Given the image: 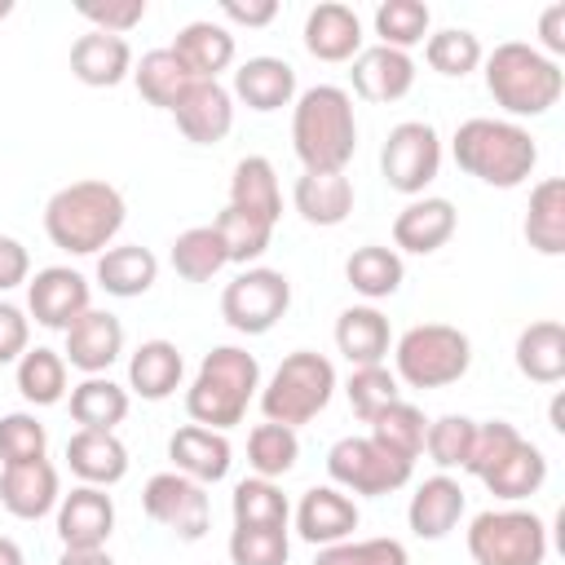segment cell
Listing matches in <instances>:
<instances>
[{
    "mask_svg": "<svg viewBox=\"0 0 565 565\" xmlns=\"http://www.w3.org/2000/svg\"><path fill=\"white\" fill-rule=\"evenodd\" d=\"M230 97L247 102V106L260 110V115L282 110V106H291V97H296V71H291V62H282V57H247V62L234 71V93H230Z\"/></svg>",
    "mask_w": 565,
    "mask_h": 565,
    "instance_id": "26",
    "label": "cell"
},
{
    "mask_svg": "<svg viewBox=\"0 0 565 565\" xmlns=\"http://www.w3.org/2000/svg\"><path fill=\"white\" fill-rule=\"evenodd\" d=\"M411 468L415 463L388 455L371 437H340L327 450V472L349 494H393V490H402L411 481Z\"/></svg>",
    "mask_w": 565,
    "mask_h": 565,
    "instance_id": "10",
    "label": "cell"
},
{
    "mask_svg": "<svg viewBox=\"0 0 565 565\" xmlns=\"http://www.w3.org/2000/svg\"><path fill=\"white\" fill-rule=\"evenodd\" d=\"M172 119L181 128L185 141L194 146H216L225 141V132L234 128V97L230 88H221L216 79H194L185 88V97L172 106Z\"/></svg>",
    "mask_w": 565,
    "mask_h": 565,
    "instance_id": "14",
    "label": "cell"
},
{
    "mask_svg": "<svg viewBox=\"0 0 565 565\" xmlns=\"http://www.w3.org/2000/svg\"><path fill=\"white\" fill-rule=\"evenodd\" d=\"M115 534V503L102 486H75L57 503V539L62 547H106Z\"/></svg>",
    "mask_w": 565,
    "mask_h": 565,
    "instance_id": "16",
    "label": "cell"
},
{
    "mask_svg": "<svg viewBox=\"0 0 565 565\" xmlns=\"http://www.w3.org/2000/svg\"><path fill=\"white\" fill-rule=\"evenodd\" d=\"M402 256L393 247H380V243H366V247H353V256L344 260V278L358 296L366 300H384L402 287Z\"/></svg>",
    "mask_w": 565,
    "mask_h": 565,
    "instance_id": "38",
    "label": "cell"
},
{
    "mask_svg": "<svg viewBox=\"0 0 565 565\" xmlns=\"http://www.w3.org/2000/svg\"><path fill=\"white\" fill-rule=\"evenodd\" d=\"M468 556L477 565H543L547 525L525 508H490L468 525Z\"/></svg>",
    "mask_w": 565,
    "mask_h": 565,
    "instance_id": "8",
    "label": "cell"
},
{
    "mask_svg": "<svg viewBox=\"0 0 565 565\" xmlns=\"http://www.w3.org/2000/svg\"><path fill=\"white\" fill-rule=\"evenodd\" d=\"M344 393H349V406H353V415L358 419H375L384 406H393L397 397H402V388H397V375L380 362V366H353V375H349V384H344Z\"/></svg>",
    "mask_w": 565,
    "mask_h": 565,
    "instance_id": "47",
    "label": "cell"
},
{
    "mask_svg": "<svg viewBox=\"0 0 565 565\" xmlns=\"http://www.w3.org/2000/svg\"><path fill=\"white\" fill-rule=\"evenodd\" d=\"M0 565H26L22 561V547L13 539H4V534H0Z\"/></svg>",
    "mask_w": 565,
    "mask_h": 565,
    "instance_id": "59",
    "label": "cell"
},
{
    "mask_svg": "<svg viewBox=\"0 0 565 565\" xmlns=\"http://www.w3.org/2000/svg\"><path fill=\"white\" fill-rule=\"evenodd\" d=\"M26 274H31V256H26V247H22L18 238L0 234V291L22 287V282H26Z\"/></svg>",
    "mask_w": 565,
    "mask_h": 565,
    "instance_id": "55",
    "label": "cell"
},
{
    "mask_svg": "<svg viewBox=\"0 0 565 565\" xmlns=\"http://www.w3.org/2000/svg\"><path fill=\"white\" fill-rule=\"evenodd\" d=\"M424 57H428V66H433L437 75L463 79V75H472V71L481 66L486 53H481V40H477L472 31H463V26H446V31H433V35H428Z\"/></svg>",
    "mask_w": 565,
    "mask_h": 565,
    "instance_id": "45",
    "label": "cell"
},
{
    "mask_svg": "<svg viewBox=\"0 0 565 565\" xmlns=\"http://www.w3.org/2000/svg\"><path fill=\"white\" fill-rule=\"evenodd\" d=\"M358 530V503L340 486H313L296 503V534L313 547L344 543Z\"/></svg>",
    "mask_w": 565,
    "mask_h": 565,
    "instance_id": "17",
    "label": "cell"
},
{
    "mask_svg": "<svg viewBox=\"0 0 565 565\" xmlns=\"http://www.w3.org/2000/svg\"><path fill=\"white\" fill-rule=\"evenodd\" d=\"M124 194L110 181H71L62 185L49 203H44V234L53 238V247L71 252V256H93L102 247H110V238L124 230Z\"/></svg>",
    "mask_w": 565,
    "mask_h": 565,
    "instance_id": "2",
    "label": "cell"
},
{
    "mask_svg": "<svg viewBox=\"0 0 565 565\" xmlns=\"http://www.w3.org/2000/svg\"><path fill=\"white\" fill-rule=\"evenodd\" d=\"M516 371L534 384H561L565 380V327L552 318L530 322L516 335Z\"/></svg>",
    "mask_w": 565,
    "mask_h": 565,
    "instance_id": "33",
    "label": "cell"
},
{
    "mask_svg": "<svg viewBox=\"0 0 565 565\" xmlns=\"http://www.w3.org/2000/svg\"><path fill=\"white\" fill-rule=\"evenodd\" d=\"M525 238L543 256H561L565 252V181L561 177H547V181H539L530 190Z\"/></svg>",
    "mask_w": 565,
    "mask_h": 565,
    "instance_id": "34",
    "label": "cell"
},
{
    "mask_svg": "<svg viewBox=\"0 0 565 565\" xmlns=\"http://www.w3.org/2000/svg\"><path fill=\"white\" fill-rule=\"evenodd\" d=\"M124 353V322L106 309H84L71 327H66V366L84 371V375H102L110 371V362Z\"/></svg>",
    "mask_w": 565,
    "mask_h": 565,
    "instance_id": "15",
    "label": "cell"
},
{
    "mask_svg": "<svg viewBox=\"0 0 565 565\" xmlns=\"http://www.w3.org/2000/svg\"><path fill=\"white\" fill-rule=\"evenodd\" d=\"M256 388H260V362L238 344H221L199 362V375L185 388V415L199 428L225 433V428L243 424Z\"/></svg>",
    "mask_w": 565,
    "mask_h": 565,
    "instance_id": "4",
    "label": "cell"
},
{
    "mask_svg": "<svg viewBox=\"0 0 565 565\" xmlns=\"http://www.w3.org/2000/svg\"><path fill=\"white\" fill-rule=\"evenodd\" d=\"M291 305V282L282 269H243L234 282H225L221 291V318L238 331V335H265Z\"/></svg>",
    "mask_w": 565,
    "mask_h": 565,
    "instance_id": "9",
    "label": "cell"
},
{
    "mask_svg": "<svg viewBox=\"0 0 565 565\" xmlns=\"http://www.w3.org/2000/svg\"><path fill=\"white\" fill-rule=\"evenodd\" d=\"M481 62H486V88H490V97L508 115H516V119L547 115L561 102V93H565L561 62H552L534 44L508 40V44H494V53L481 57Z\"/></svg>",
    "mask_w": 565,
    "mask_h": 565,
    "instance_id": "5",
    "label": "cell"
},
{
    "mask_svg": "<svg viewBox=\"0 0 565 565\" xmlns=\"http://www.w3.org/2000/svg\"><path fill=\"white\" fill-rule=\"evenodd\" d=\"M472 433H477V419L468 415H441L428 424L424 433V450L428 459L446 472V468H463L468 463V450H472Z\"/></svg>",
    "mask_w": 565,
    "mask_h": 565,
    "instance_id": "48",
    "label": "cell"
},
{
    "mask_svg": "<svg viewBox=\"0 0 565 565\" xmlns=\"http://www.w3.org/2000/svg\"><path fill=\"white\" fill-rule=\"evenodd\" d=\"M124 415H128V388H119L110 375H84L71 388V419L79 428L115 433V424H124Z\"/></svg>",
    "mask_w": 565,
    "mask_h": 565,
    "instance_id": "35",
    "label": "cell"
},
{
    "mask_svg": "<svg viewBox=\"0 0 565 565\" xmlns=\"http://www.w3.org/2000/svg\"><path fill=\"white\" fill-rule=\"evenodd\" d=\"M57 565H115L106 547H62Z\"/></svg>",
    "mask_w": 565,
    "mask_h": 565,
    "instance_id": "58",
    "label": "cell"
},
{
    "mask_svg": "<svg viewBox=\"0 0 565 565\" xmlns=\"http://www.w3.org/2000/svg\"><path fill=\"white\" fill-rule=\"evenodd\" d=\"M212 230L221 234L230 265H252L256 256H265V247H269V238H274V225H269V221H260V216H252V212H238V207H225V212L212 221Z\"/></svg>",
    "mask_w": 565,
    "mask_h": 565,
    "instance_id": "44",
    "label": "cell"
},
{
    "mask_svg": "<svg viewBox=\"0 0 565 565\" xmlns=\"http://www.w3.org/2000/svg\"><path fill=\"white\" fill-rule=\"evenodd\" d=\"M31 322H26V313L18 309V305H9V300H0V366H9V362H18L31 344Z\"/></svg>",
    "mask_w": 565,
    "mask_h": 565,
    "instance_id": "54",
    "label": "cell"
},
{
    "mask_svg": "<svg viewBox=\"0 0 565 565\" xmlns=\"http://www.w3.org/2000/svg\"><path fill=\"white\" fill-rule=\"evenodd\" d=\"M172 269L185 278V282H207V278H216L225 265H230V256H225V243H221V234L212 230V225H190V230H181L177 238H172Z\"/></svg>",
    "mask_w": 565,
    "mask_h": 565,
    "instance_id": "39",
    "label": "cell"
},
{
    "mask_svg": "<svg viewBox=\"0 0 565 565\" xmlns=\"http://www.w3.org/2000/svg\"><path fill=\"white\" fill-rule=\"evenodd\" d=\"M168 459L177 463L172 472H181V477H190V481H199V486H212V481H225L234 450H230V437H225V433L185 424V428L172 433Z\"/></svg>",
    "mask_w": 565,
    "mask_h": 565,
    "instance_id": "21",
    "label": "cell"
},
{
    "mask_svg": "<svg viewBox=\"0 0 565 565\" xmlns=\"http://www.w3.org/2000/svg\"><path fill=\"white\" fill-rule=\"evenodd\" d=\"M181 371H185V362H181V349L172 340H146L128 358V388L146 402H163L177 393Z\"/></svg>",
    "mask_w": 565,
    "mask_h": 565,
    "instance_id": "31",
    "label": "cell"
},
{
    "mask_svg": "<svg viewBox=\"0 0 565 565\" xmlns=\"http://www.w3.org/2000/svg\"><path fill=\"white\" fill-rule=\"evenodd\" d=\"M168 49L181 57V66L194 79H216L234 62V35L221 22H207V18L203 22H185Z\"/></svg>",
    "mask_w": 565,
    "mask_h": 565,
    "instance_id": "28",
    "label": "cell"
},
{
    "mask_svg": "<svg viewBox=\"0 0 565 565\" xmlns=\"http://www.w3.org/2000/svg\"><path fill=\"white\" fill-rule=\"evenodd\" d=\"M13 13V0H0V18H9Z\"/></svg>",
    "mask_w": 565,
    "mask_h": 565,
    "instance_id": "60",
    "label": "cell"
},
{
    "mask_svg": "<svg viewBox=\"0 0 565 565\" xmlns=\"http://www.w3.org/2000/svg\"><path fill=\"white\" fill-rule=\"evenodd\" d=\"M291 543L287 530L274 525H234L230 534V561L234 565H287Z\"/></svg>",
    "mask_w": 565,
    "mask_h": 565,
    "instance_id": "49",
    "label": "cell"
},
{
    "mask_svg": "<svg viewBox=\"0 0 565 565\" xmlns=\"http://www.w3.org/2000/svg\"><path fill=\"white\" fill-rule=\"evenodd\" d=\"M521 441V433H516V424H508V419H486V424H477V433H472V450H468V472L472 477H486L490 468H499L508 455H512V446Z\"/></svg>",
    "mask_w": 565,
    "mask_h": 565,
    "instance_id": "52",
    "label": "cell"
},
{
    "mask_svg": "<svg viewBox=\"0 0 565 565\" xmlns=\"http://www.w3.org/2000/svg\"><path fill=\"white\" fill-rule=\"evenodd\" d=\"M397 380H406L411 388H446L455 380L468 375L472 366V344L459 327H446V322H419L411 331H402L397 349Z\"/></svg>",
    "mask_w": 565,
    "mask_h": 565,
    "instance_id": "7",
    "label": "cell"
},
{
    "mask_svg": "<svg viewBox=\"0 0 565 565\" xmlns=\"http://www.w3.org/2000/svg\"><path fill=\"white\" fill-rule=\"evenodd\" d=\"M424 433H428L424 411L411 406V402H402V397H397L393 406H384V411L371 419V441L384 446L388 455L406 459V463L419 459V450H424Z\"/></svg>",
    "mask_w": 565,
    "mask_h": 565,
    "instance_id": "40",
    "label": "cell"
},
{
    "mask_svg": "<svg viewBox=\"0 0 565 565\" xmlns=\"http://www.w3.org/2000/svg\"><path fill=\"white\" fill-rule=\"evenodd\" d=\"M18 393L31 402V406H53L66 397V358L57 349H26L18 358Z\"/></svg>",
    "mask_w": 565,
    "mask_h": 565,
    "instance_id": "41",
    "label": "cell"
},
{
    "mask_svg": "<svg viewBox=\"0 0 565 565\" xmlns=\"http://www.w3.org/2000/svg\"><path fill=\"white\" fill-rule=\"evenodd\" d=\"M300 459V437L296 428H282V424H256L252 437H247V463L256 477L274 481V477H287Z\"/></svg>",
    "mask_w": 565,
    "mask_h": 565,
    "instance_id": "43",
    "label": "cell"
},
{
    "mask_svg": "<svg viewBox=\"0 0 565 565\" xmlns=\"http://www.w3.org/2000/svg\"><path fill=\"white\" fill-rule=\"evenodd\" d=\"M437 168H441V137L433 124L406 119L388 132V141L380 150V172H384L388 190L419 199L424 185L437 177Z\"/></svg>",
    "mask_w": 565,
    "mask_h": 565,
    "instance_id": "11",
    "label": "cell"
},
{
    "mask_svg": "<svg viewBox=\"0 0 565 565\" xmlns=\"http://www.w3.org/2000/svg\"><path fill=\"white\" fill-rule=\"evenodd\" d=\"M0 503L4 512H13L18 521H40L62 503V481L57 468L49 459H31V463H9L0 472Z\"/></svg>",
    "mask_w": 565,
    "mask_h": 565,
    "instance_id": "18",
    "label": "cell"
},
{
    "mask_svg": "<svg viewBox=\"0 0 565 565\" xmlns=\"http://www.w3.org/2000/svg\"><path fill=\"white\" fill-rule=\"evenodd\" d=\"M44 446H49V433L35 415L26 411H13L0 419V463H31V459H44Z\"/></svg>",
    "mask_w": 565,
    "mask_h": 565,
    "instance_id": "51",
    "label": "cell"
},
{
    "mask_svg": "<svg viewBox=\"0 0 565 565\" xmlns=\"http://www.w3.org/2000/svg\"><path fill=\"white\" fill-rule=\"evenodd\" d=\"M230 512H234V525H274V530H287L291 503H287V494H282L274 481L247 477V481L234 486Z\"/></svg>",
    "mask_w": 565,
    "mask_h": 565,
    "instance_id": "42",
    "label": "cell"
},
{
    "mask_svg": "<svg viewBox=\"0 0 565 565\" xmlns=\"http://www.w3.org/2000/svg\"><path fill=\"white\" fill-rule=\"evenodd\" d=\"M539 40H543L539 53H547L552 62L565 53V4H547V9H543V18H539Z\"/></svg>",
    "mask_w": 565,
    "mask_h": 565,
    "instance_id": "57",
    "label": "cell"
},
{
    "mask_svg": "<svg viewBox=\"0 0 565 565\" xmlns=\"http://www.w3.org/2000/svg\"><path fill=\"white\" fill-rule=\"evenodd\" d=\"M221 13L238 26H269L278 18V4L274 0H221Z\"/></svg>",
    "mask_w": 565,
    "mask_h": 565,
    "instance_id": "56",
    "label": "cell"
},
{
    "mask_svg": "<svg viewBox=\"0 0 565 565\" xmlns=\"http://www.w3.org/2000/svg\"><path fill=\"white\" fill-rule=\"evenodd\" d=\"M353 93L366 97V102H397L415 88V62L411 53L402 49H388V44H371L353 57Z\"/></svg>",
    "mask_w": 565,
    "mask_h": 565,
    "instance_id": "19",
    "label": "cell"
},
{
    "mask_svg": "<svg viewBox=\"0 0 565 565\" xmlns=\"http://www.w3.org/2000/svg\"><path fill=\"white\" fill-rule=\"evenodd\" d=\"M66 463L71 472L84 481V486H115L128 477V446L115 437V433H102V428H79L71 441H66Z\"/></svg>",
    "mask_w": 565,
    "mask_h": 565,
    "instance_id": "24",
    "label": "cell"
},
{
    "mask_svg": "<svg viewBox=\"0 0 565 565\" xmlns=\"http://www.w3.org/2000/svg\"><path fill=\"white\" fill-rule=\"evenodd\" d=\"M313 565H411V556L397 539H344L318 547Z\"/></svg>",
    "mask_w": 565,
    "mask_h": 565,
    "instance_id": "50",
    "label": "cell"
},
{
    "mask_svg": "<svg viewBox=\"0 0 565 565\" xmlns=\"http://www.w3.org/2000/svg\"><path fill=\"white\" fill-rule=\"evenodd\" d=\"M141 508L150 521H159L163 530H172L177 539L194 543L207 534L212 525V503H207V490L181 472H154L141 490Z\"/></svg>",
    "mask_w": 565,
    "mask_h": 565,
    "instance_id": "12",
    "label": "cell"
},
{
    "mask_svg": "<svg viewBox=\"0 0 565 565\" xmlns=\"http://www.w3.org/2000/svg\"><path fill=\"white\" fill-rule=\"evenodd\" d=\"M305 49L318 62H353L362 53V22L349 4H313L305 18Z\"/></svg>",
    "mask_w": 565,
    "mask_h": 565,
    "instance_id": "22",
    "label": "cell"
},
{
    "mask_svg": "<svg viewBox=\"0 0 565 565\" xmlns=\"http://www.w3.org/2000/svg\"><path fill=\"white\" fill-rule=\"evenodd\" d=\"M481 481H486V490H490L494 499L516 503V499L539 494V486L547 481V459H543V450H539L534 441L521 437V441L512 446V455H508L499 468H490Z\"/></svg>",
    "mask_w": 565,
    "mask_h": 565,
    "instance_id": "36",
    "label": "cell"
},
{
    "mask_svg": "<svg viewBox=\"0 0 565 565\" xmlns=\"http://www.w3.org/2000/svg\"><path fill=\"white\" fill-rule=\"evenodd\" d=\"M230 207L252 212V216L278 225V216H282V190H278V172H274V163L265 154H247V159L234 163Z\"/></svg>",
    "mask_w": 565,
    "mask_h": 565,
    "instance_id": "29",
    "label": "cell"
},
{
    "mask_svg": "<svg viewBox=\"0 0 565 565\" xmlns=\"http://www.w3.org/2000/svg\"><path fill=\"white\" fill-rule=\"evenodd\" d=\"M450 150L468 177H477L481 185H494V190H516L539 163V146L521 124L486 119V115L463 119L450 137Z\"/></svg>",
    "mask_w": 565,
    "mask_h": 565,
    "instance_id": "3",
    "label": "cell"
},
{
    "mask_svg": "<svg viewBox=\"0 0 565 565\" xmlns=\"http://www.w3.org/2000/svg\"><path fill=\"white\" fill-rule=\"evenodd\" d=\"M132 79H137V93H141L150 106H159V110H172V106L185 97V88L194 84V75L181 66V57H177L172 49H150V53L132 66Z\"/></svg>",
    "mask_w": 565,
    "mask_h": 565,
    "instance_id": "37",
    "label": "cell"
},
{
    "mask_svg": "<svg viewBox=\"0 0 565 565\" xmlns=\"http://www.w3.org/2000/svg\"><path fill=\"white\" fill-rule=\"evenodd\" d=\"M428 22H433V13H428L424 0H388V4L375 9V35H380V44L402 49V53L428 35Z\"/></svg>",
    "mask_w": 565,
    "mask_h": 565,
    "instance_id": "46",
    "label": "cell"
},
{
    "mask_svg": "<svg viewBox=\"0 0 565 565\" xmlns=\"http://www.w3.org/2000/svg\"><path fill=\"white\" fill-rule=\"evenodd\" d=\"M388 344H393V331H388V318L375 305H349L335 318V349L353 366H380Z\"/></svg>",
    "mask_w": 565,
    "mask_h": 565,
    "instance_id": "27",
    "label": "cell"
},
{
    "mask_svg": "<svg viewBox=\"0 0 565 565\" xmlns=\"http://www.w3.org/2000/svg\"><path fill=\"white\" fill-rule=\"evenodd\" d=\"M331 393H335V366L313 349H296L278 362V371L260 388V411L269 424L300 428L318 411H327Z\"/></svg>",
    "mask_w": 565,
    "mask_h": 565,
    "instance_id": "6",
    "label": "cell"
},
{
    "mask_svg": "<svg viewBox=\"0 0 565 565\" xmlns=\"http://www.w3.org/2000/svg\"><path fill=\"white\" fill-rule=\"evenodd\" d=\"M291 150L305 172H344L358 150L353 97L335 84H313L291 110Z\"/></svg>",
    "mask_w": 565,
    "mask_h": 565,
    "instance_id": "1",
    "label": "cell"
},
{
    "mask_svg": "<svg viewBox=\"0 0 565 565\" xmlns=\"http://www.w3.org/2000/svg\"><path fill=\"white\" fill-rule=\"evenodd\" d=\"M71 75L88 88H115L132 75V49L124 35L88 31L71 44Z\"/></svg>",
    "mask_w": 565,
    "mask_h": 565,
    "instance_id": "23",
    "label": "cell"
},
{
    "mask_svg": "<svg viewBox=\"0 0 565 565\" xmlns=\"http://www.w3.org/2000/svg\"><path fill=\"white\" fill-rule=\"evenodd\" d=\"M463 503H468V499H463V486H459L455 477L437 472V477H428V481L411 494L406 521H411L415 539H446V534L459 525Z\"/></svg>",
    "mask_w": 565,
    "mask_h": 565,
    "instance_id": "25",
    "label": "cell"
},
{
    "mask_svg": "<svg viewBox=\"0 0 565 565\" xmlns=\"http://www.w3.org/2000/svg\"><path fill=\"white\" fill-rule=\"evenodd\" d=\"M296 199V212L309 221V225H340L349 212H353V181L344 172H305L291 190Z\"/></svg>",
    "mask_w": 565,
    "mask_h": 565,
    "instance_id": "30",
    "label": "cell"
},
{
    "mask_svg": "<svg viewBox=\"0 0 565 565\" xmlns=\"http://www.w3.org/2000/svg\"><path fill=\"white\" fill-rule=\"evenodd\" d=\"M159 278V260L150 247L141 243H124V247H106L97 256V282L119 296V300H132V296H146Z\"/></svg>",
    "mask_w": 565,
    "mask_h": 565,
    "instance_id": "32",
    "label": "cell"
},
{
    "mask_svg": "<svg viewBox=\"0 0 565 565\" xmlns=\"http://www.w3.org/2000/svg\"><path fill=\"white\" fill-rule=\"evenodd\" d=\"M26 309H31V318H35L40 327L66 331L84 309H93V305H88V282H84V274H75L71 265H49V269H40V274L26 282Z\"/></svg>",
    "mask_w": 565,
    "mask_h": 565,
    "instance_id": "13",
    "label": "cell"
},
{
    "mask_svg": "<svg viewBox=\"0 0 565 565\" xmlns=\"http://www.w3.org/2000/svg\"><path fill=\"white\" fill-rule=\"evenodd\" d=\"M455 225H459V212L450 199H411L397 221H393V243L411 256H428L437 247H446L455 238Z\"/></svg>",
    "mask_w": 565,
    "mask_h": 565,
    "instance_id": "20",
    "label": "cell"
},
{
    "mask_svg": "<svg viewBox=\"0 0 565 565\" xmlns=\"http://www.w3.org/2000/svg\"><path fill=\"white\" fill-rule=\"evenodd\" d=\"M79 18L93 22V31H106V35H128L141 18H146V0H79L75 4Z\"/></svg>",
    "mask_w": 565,
    "mask_h": 565,
    "instance_id": "53",
    "label": "cell"
}]
</instances>
